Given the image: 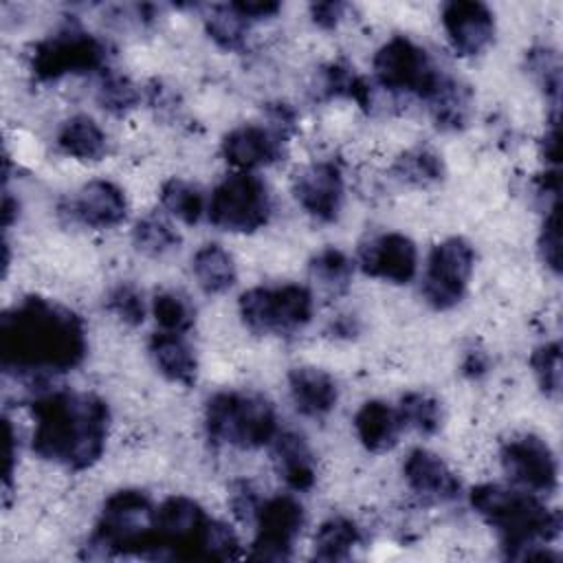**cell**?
<instances>
[{
	"label": "cell",
	"instance_id": "cell-1",
	"mask_svg": "<svg viewBox=\"0 0 563 563\" xmlns=\"http://www.w3.org/2000/svg\"><path fill=\"white\" fill-rule=\"evenodd\" d=\"M86 356L81 319L48 299L26 297L0 319V361L7 372L48 376L77 367Z\"/></svg>",
	"mask_w": 563,
	"mask_h": 563
},
{
	"label": "cell",
	"instance_id": "cell-2",
	"mask_svg": "<svg viewBox=\"0 0 563 563\" xmlns=\"http://www.w3.org/2000/svg\"><path fill=\"white\" fill-rule=\"evenodd\" d=\"M35 416L33 451L70 471L92 466L106 446L108 407L95 394L46 391L31 402Z\"/></svg>",
	"mask_w": 563,
	"mask_h": 563
},
{
	"label": "cell",
	"instance_id": "cell-3",
	"mask_svg": "<svg viewBox=\"0 0 563 563\" xmlns=\"http://www.w3.org/2000/svg\"><path fill=\"white\" fill-rule=\"evenodd\" d=\"M475 512L497 532L506 559H559L545 543L561 532L559 510L545 508L534 493L479 484L468 495Z\"/></svg>",
	"mask_w": 563,
	"mask_h": 563
},
{
	"label": "cell",
	"instance_id": "cell-4",
	"mask_svg": "<svg viewBox=\"0 0 563 563\" xmlns=\"http://www.w3.org/2000/svg\"><path fill=\"white\" fill-rule=\"evenodd\" d=\"M121 554L154 559V506L141 490H119L108 497L86 543L90 559Z\"/></svg>",
	"mask_w": 563,
	"mask_h": 563
},
{
	"label": "cell",
	"instance_id": "cell-5",
	"mask_svg": "<svg viewBox=\"0 0 563 563\" xmlns=\"http://www.w3.org/2000/svg\"><path fill=\"white\" fill-rule=\"evenodd\" d=\"M205 427L216 442L257 449L277 435V416L273 405L257 394L220 391L207 400Z\"/></svg>",
	"mask_w": 563,
	"mask_h": 563
},
{
	"label": "cell",
	"instance_id": "cell-6",
	"mask_svg": "<svg viewBox=\"0 0 563 563\" xmlns=\"http://www.w3.org/2000/svg\"><path fill=\"white\" fill-rule=\"evenodd\" d=\"M240 317L257 334H288L312 317V295L299 284L255 286L240 297Z\"/></svg>",
	"mask_w": 563,
	"mask_h": 563
},
{
	"label": "cell",
	"instance_id": "cell-7",
	"mask_svg": "<svg viewBox=\"0 0 563 563\" xmlns=\"http://www.w3.org/2000/svg\"><path fill=\"white\" fill-rule=\"evenodd\" d=\"M374 75L383 88L409 92L424 101H431L446 79L427 51L402 35L391 37L376 51Z\"/></svg>",
	"mask_w": 563,
	"mask_h": 563
},
{
	"label": "cell",
	"instance_id": "cell-8",
	"mask_svg": "<svg viewBox=\"0 0 563 563\" xmlns=\"http://www.w3.org/2000/svg\"><path fill=\"white\" fill-rule=\"evenodd\" d=\"M211 519L189 497H167L154 508V559H207Z\"/></svg>",
	"mask_w": 563,
	"mask_h": 563
},
{
	"label": "cell",
	"instance_id": "cell-9",
	"mask_svg": "<svg viewBox=\"0 0 563 563\" xmlns=\"http://www.w3.org/2000/svg\"><path fill=\"white\" fill-rule=\"evenodd\" d=\"M106 44L79 26H66L37 42L31 53V70L37 79L51 81L64 75L92 73L103 68Z\"/></svg>",
	"mask_w": 563,
	"mask_h": 563
},
{
	"label": "cell",
	"instance_id": "cell-10",
	"mask_svg": "<svg viewBox=\"0 0 563 563\" xmlns=\"http://www.w3.org/2000/svg\"><path fill=\"white\" fill-rule=\"evenodd\" d=\"M271 198L266 185L249 174L238 172L216 185L209 200V220L222 231L253 233L268 222Z\"/></svg>",
	"mask_w": 563,
	"mask_h": 563
},
{
	"label": "cell",
	"instance_id": "cell-11",
	"mask_svg": "<svg viewBox=\"0 0 563 563\" xmlns=\"http://www.w3.org/2000/svg\"><path fill=\"white\" fill-rule=\"evenodd\" d=\"M475 264L473 246L464 238H446L433 246L427 273L422 279V295L435 310H449L462 301Z\"/></svg>",
	"mask_w": 563,
	"mask_h": 563
},
{
	"label": "cell",
	"instance_id": "cell-12",
	"mask_svg": "<svg viewBox=\"0 0 563 563\" xmlns=\"http://www.w3.org/2000/svg\"><path fill=\"white\" fill-rule=\"evenodd\" d=\"M301 526L303 508L297 499L277 495L260 504L255 515V541L249 556L257 561H286Z\"/></svg>",
	"mask_w": 563,
	"mask_h": 563
},
{
	"label": "cell",
	"instance_id": "cell-13",
	"mask_svg": "<svg viewBox=\"0 0 563 563\" xmlns=\"http://www.w3.org/2000/svg\"><path fill=\"white\" fill-rule=\"evenodd\" d=\"M501 466L510 482L532 493H552L556 488V460L552 449L532 433L510 438L501 446Z\"/></svg>",
	"mask_w": 563,
	"mask_h": 563
},
{
	"label": "cell",
	"instance_id": "cell-14",
	"mask_svg": "<svg viewBox=\"0 0 563 563\" xmlns=\"http://www.w3.org/2000/svg\"><path fill=\"white\" fill-rule=\"evenodd\" d=\"M292 194L297 202L317 220L332 222L343 205V176L334 161H321L295 176Z\"/></svg>",
	"mask_w": 563,
	"mask_h": 563
},
{
	"label": "cell",
	"instance_id": "cell-15",
	"mask_svg": "<svg viewBox=\"0 0 563 563\" xmlns=\"http://www.w3.org/2000/svg\"><path fill=\"white\" fill-rule=\"evenodd\" d=\"M361 271L394 284H407L416 275L418 251L402 233H380L358 251Z\"/></svg>",
	"mask_w": 563,
	"mask_h": 563
},
{
	"label": "cell",
	"instance_id": "cell-16",
	"mask_svg": "<svg viewBox=\"0 0 563 563\" xmlns=\"http://www.w3.org/2000/svg\"><path fill=\"white\" fill-rule=\"evenodd\" d=\"M284 143L286 132L271 125H255L244 123L235 130H231L222 141V156L229 165L249 172L255 167H266L284 156Z\"/></svg>",
	"mask_w": 563,
	"mask_h": 563
},
{
	"label": "cell",
	"instance_id": "cell-17",
	"mask_svg": "<svg viewBox=\"0 0 563 563\" xmlns=\"http://www.w3.org/2000/svg\"><path fill=\"white\" fill-rule=\"evenodd\" d=\"M442 26L460 55L482 53L495 37V20L484 2L451 0L442 7Z\"/></svg>",
	"mask_w": 563,
	"mask_h": 563
},
{
	"label": "cell",
	"instance_id": "cell-18",
	"mask_svg": "<svg viewBox=\"0 0 563 563\" xmlns=\"http://www.w3.org/2000/svg\"><path fill=\"white\" fill-rule=\"evenodd\" d=\"M405 479L413 493L433 501H449L460 495V479L446 466V462L427 451L413 449L402 464Z\"/></svg>",
	"mask_w": 563,
	"mask_h": 563
},
{
	"label": "cell",
	"instance_id": "cell-19",
	"mask_svg": "<svg viewBox=\"0 0 563 563\" xmlns=\"http://www.w3.org/2000/svg\"><path fill=\"white\" fill-rule=\"evenodd\" d=\"M73 216L88 227L110 229L125 220L128 202L114 183L90 180L73 200Z\"/></svg>",
	"mask_w": 563,
	"mask_h": 563
},
{
	"label": "cell",
	"instance_id": "cell-20",
	"mask_svg": "<svg viewBox=\"0 0 563 563\" xmlns=\"http://www.w3.org/2000/svg\"><path fill=\"white\" fill-rule=\"evenodd\" d=\"M288 387L295 409L310 418L330 413L339 398L334 378L317 367H295L288 374Z\"/></svg>",
	"mask_w": 563,
	"mask_h": 563
},
{
	"label": "cell",
	"instance_id": "cell-21",
	"mask_svg": "<svg viewBox=\"0 0 563 563\" xmlns=\"http://www.w3.org/2000/svg\"><path fill=\"white\" fill-rule=\"evenodd\" d=\"M273 455H275L277 473L288 488L301 493L314 486V479H317L314 457L299 433L277 431V435L273 438Z\"/></svg>",
	"mask_w": 563,
	"mask_h": 563
},
{
	"label": "cell",
	"instance_id": "cell-22",
	"mask_svg": "<svg viewBox=\"0 0 563 563\" xmlns=\"http://www.w3.org/2000/svg\"><path fill=\"white\" fill-rule=\"evenodd\" d=\"M150 354L158 372L180 385H194L198 374V363L194 356V350L187 345V341L176 332H156L150 339Z\"/></svg>",
	"mask_w": 563,
	"mask_h": 563
},
{
	"label": "cell",
	"instance_id": "cell-23",
	"mask_svg": "<svg viewBox=\"0 0 563 563\" xmlns=\"http://www.w3.org/2000/svg\"><path fill=\"white\" fill-rule=\"evenodd\" d=\"M400 416L380 400H367L354 416V429L367 451L383 453L398 442Z\"/></svg>",
	"mask_w": 563,
	"mask_h": 563
},
{
	"label": "cell",
	"instance_id": "cell-24",
	"mask_svg": "<svg viewBox=\"0 0 563 563\" xmlns=\"http://www.w3.org/2000/svg\"><path fill=\"white\" fill-rule=\"evenodd\" d=\"M57 145L64 154L77 161H101L108 152V139L103 130L86 114H77L62 125Z\"/></svg>",
	"mask_w": 563,
	"mask_h": 563
},
{
	"label": "cell",
	"instance_id": "cell-25",
	"mask_svg": "<svg viewBox=\"0 0 563 563\" xmlns=\"http://www.w3.org/2000/svg\"><path fill=\"white\" fill-rule=\"evenodd\" d=\"M191 268L200 288L209 295L229 290L238 277L233 257L218 244L200 246L191 257Z\"/></svg>",
	"mask_w": 563,
	"mask_h": 563
},
{
	"label": "cell",
	"instance_id": "cell-26",
	"mask_svg": "<svg viewBox=\"0 0 563 563\" xmlns=\"http://www.w3.org/2000/svg\"><path fill=\"white\" fill-rule=\"evenodd\" d=\"M361 543L358 526L347 517H330L314 534L317 561H345Z\"/></svg>",
	"mask_w": 563,
	"mask_h": 563
},
{
	"label": "cell",
	"instance_id": "cell-27",
	"mask_svg": "<svg viewBox=\"0 0 563 563\" xmlns=\"http://www.w3.org/2000/svg\"><path fill=\"white\" fill-rule=\"evenodd\" d=\"M352 273H354V266L350 257L334 246L319 251L310 260V277L330 295L345 292L352 282Z\"/></svg>",
	"mask_w": 563,
	"mask_h": 563
},
{
	"label": "cell",
	"instance_id": "cell-28",
	"mask_svg": "<svg viewBox=\"0 0 563 563\" xmlns=\"http://www.w3.org/2000/svg\"><path fill=\"white\" fill-rule=\"evenodd\" d=\"M132 240H134V246L143 255H150V257H161V255L178 249V244H180V235L172 227V222L156 213H150L134 224Z\"/></svg>",
	"mask_w": 563,
	"mask_h": 563
},
{
	"label": "cell",
	"instance_id": "cell-29",
	"mask_svg": "<svg viewBox=\"0 0 563 563\" xmlns=\"http://www.w3.org/2000/svg\"><path fill=\"white\" fill-rule=\"evenodd\" d=\"M205 29L209 37L224 51L244 48L246 20L231 4H213L205 13Z\"/></svg>",
	"mask_w": 563,
	"mask_h": 563
},
{
	"label": "cell",
	"instance_id": "cell-30",
	"mask_svg": "<svg viewBox=\"0 0 563 563\" xmlns=\"http://www.w3.org/2000/svg\"><path fill=\"white\" fill-rule=\"evenodd\" d=\"M468 90L460 81L446 77L438 95L429 101L435 125L442 130H457L466 123L468 112Z\"/></svg>",
	"mask_w": 563,
	"mask_h": 563
},
{
	"label": "cell",
	"instance_id": "cell-31",
	"mask_svg": "<svg viewBox=\"0 0 563 563\" xmlns=\"http://www.w3.org/2000/svg\"><path fill=\"white\" fill-rule=\"evenodd\" d=\"M391 174L407 185H431L442 180L444 165L435 152L427 147H416L396 158Z\"/></svg>",
	"mask_w": 563,
	"mask_h": 563
},
{
	"label": "cell",
	"instance_id": "cell-32",
	"mask_svg": "<svg viewBox=\"0 0 563 563\" xmlns=\"http://www.w3.org/2000/svg\"><path fill=\"white\" fill-rule=\"evenodd\" d=\"M323 90L328 97H347L365 110L372 103L367 81L347 62H332L323 68Z\"/></svg>",
	"mask_w": 563,
	"mask_h": 563
},
{
	"label": "cell",
	"instance_id": "cell-33",
	"mask_svg": "<svg viewBox=\"0 0 563 563\" xmlns=\"http://www.w3.org/2000/svg\"><path fill=\"white\" fill-rule=\"evenodd\" d=\"M161 202L172 216H176L187 224H196L205 211V200L200 189L180 178H169L161 187Z\"/></svg>",
	"mask_w": 563,
	"mask_h": 563
},
{
	"label": "cell",
	"instance_id": "cell-34",
	"mask_svg": "<svg viewBox=\"0 0 563 563\" xmlns=\"http://www.w3.org/2000/svg\"><path fill=\"white\" fill-rule=\"evenodd\" d=\"M398 416L400 422L416 429L418 433L431 435L440 429L442 424V411L435 398H431L429 394H420V391H409L400 398L398 405Z\"/></svg>",
	"mask_w": 563,
	"mask_h": 563
},
{
	"label": "cell",
	"instance_id": "cell-35",
	"mask_svg": "<svg viewBox=\"0 0 563 563\" xmlns=\"http://www.w3.org/2000/svg\"><path fill=\"white\" fill-rule=\"evenodd\" d=\"M152 312L163 332L183 334L194 325V308L176 292H158L152 301Z\"/></svg>",
	"mask_w": 563,
	"mask_h": 563
},
{
	"label": "cell",
	"instance_id": "cell-36",
	"mask_svg": "<svg viewBox=\"0 0 563 563\" xmlns=\"http://www.w3.org/2000/svg\"><path fill=\"white\" fill-rule=\"evenodd\" d=\"M97 101L103 110L112 114H125L139 103V90L128 77L117 73H106L97 88Z\"/></svg>",
	"mask_w": 563,
	"mask_h": 563
},
{
	"label": "cell",
	"instance_id": "cell-37",
	"mask_svg": "<svg viewBox=\"0 0 563 563\" xmlns=\"http://www.w3.org/2000/svg\"><path fill=\"white\" fill-rule=\"evenodd\" d=\"M530 365L541 391L556 398L561 391V345L554 341L537 347L530 356Z\"/></svg>",
	"mask_w": 563,
	"mask_h": 563
},
{
	"label": "cell",
	"instance_id": "cell-38",
	"mask_svg": "<svg viewBox=\"0 0 563 563\" xmlns=\"http://www.w3.org/2000/svg\"><path fill=\"white\" fill-rule=\"evenodd\" d=\"M108 310L114 312L123 323L139 325L145 319L143 295L132 284H119L108 295Z\"/></svg>",
	"mask_w": 563,
	"mask_h": 563
},
{
	"label": "cell",
	"instance_id": "cell-39",
	"mask_svg": "<svg viewBox=\"0 0 563 563\" xmlns=\"http://www.w3.org/2000/svg\"><path fill=\"white\" fill-rule=\"evenodd\" d=\"M238 554H240V541L235 532L227 523L211 519L209 532H207V559L227 561V559H235Z\"/></svg>",
	"mask_w": 563,
	"mask_h": 563
},
{
	"label": "cell",
	"instance_id": "cell-40",
	"mask_svg": "<svg viewBox=\"0 0 563 563\" xmlns=\"http://www.w3.org/2000/svg\"><path fill=\"white\" fill-rule=\"evenodd\" d=\"M561 240H559V211L556 205L550 207L545 222L541 227V235H539V251H541V260L554 271H561Z\"/></svg>",
	"mask_w": 563,
	"mask_h": 563
},
{
	"label": "cell",
	"instance_id": "cell-41",
	"mask_svg": "<svg viewBox=\"0 0 563 563\" xmlns=\"http://www.w3.org/2000/svg\"><path fill=\"white\" fill-rule=\"evenodd\" d=\"M229 504H231L233 515H235L240 521H244V523L255 521V515H257V508H260V499H257L255 488H253L249 482L240 479V482H235V484L231 486Z\"/></svg>",
	"mask_w": 563,
	"mask_h": 563
},
{
	"label": "cell",
	"instance_id": "cell-42",
	"mask_svg": "<svg viewBox=\"0 0 563 563\" xmlns=\"http://www.w3.org/2000/svg\"><path fill=\"white\" fill-rule=\"evenodd\" d=\"M345 4L343 2H317L310 4V18L321 29H334L343 18Z\"/></svg>",
	"mask_w": 563,
	"mask_h": 563
},
{
	"label": "cell",
	"instance_id": "cell-43",
	"mask_svg": "<svg viewBox=\"0 0 563 563\" xmlns=\"http://www.w3.org/2000/svg\"><path fill=\"white\" fill-rule=\"evenodd\" d=\"M231 7L249 22V20H264L279 11L277 2H231Z\"/></svg>",
	"mask_w": 563,
	"mask_h": 563
},
{
	"label": "cell",
	"instance_id": "cell-44",
	"mask_svg": "<svg viewBox=\"0 0 563 563\" xmlns=\"http://www.w3.org/2000/svg\"><path fill=\"white\" fill-rule=\"evenodd\" d=\"M488 369V356L479 350H468L462 361V374L468 378H479Z\"/></svg>",
	"mask_w": 563,
	"mask_h": 563
}]
</instances>
